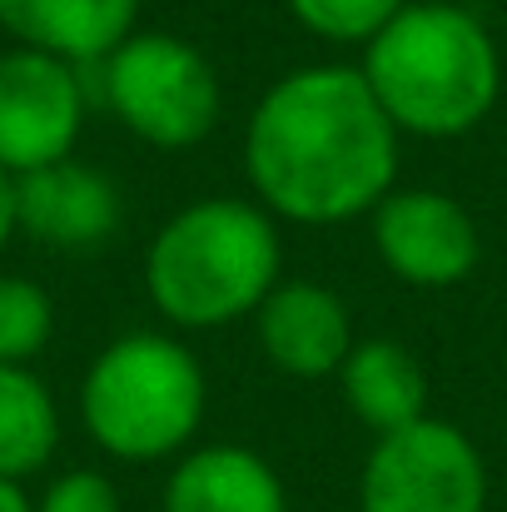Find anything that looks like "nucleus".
<instances>
[{"mask_svg": "<svg viewBox=\"0 0 507 512\" xmlns=\"http://www.w3.org/2000/svg\"><path fill=\"white\" fill-rule=\"evenodd\" d=\"M403 135L358 65H299L279 75L244 125L254 199L289 224L329 229L368 219L398 189Z\"/></svg>", "mask_w": 507, "mask_h": 512, "instance_id": "obj_1", "label": "nucleus"}, {"mask_svg": "<svg viewBox=\"0 0 507 512\" xmlns=\"http://www.w3.org/2000/svg\"><path fill=\"white\" fill-rule=\"evenodd\" d=\"M503 45L458 0H408L368 45L363 80L398 135L463 140L503 95Z\"/></svg>", "mask_w": 507, "mask_h": 512, "instance_id": "obj_2", "label": "nucleus"}, {"mask_svg": "<svg viewBox=\"0 0 507 512\" xmlns=\"http://www.w3.org/2000/svg\"><path fill=\"white\" fill-rule=\"evenodd\" d=\"M284 279L279 219L259 199L209 194L174 209L145 249V289L174 329L209 334L254 319Z\"/></svg>", "mask_w": 507, "mask_h": 512, "instance_id": "obj_3", "label": "nucleus"}, {"mask_svg": "<svg viewBox=\"0 0 507 512\" xmlns=\"http://www.w3.org/2000/svg\"><path fill=\"white\" fill-rule=\"evenodd\" d=\"M209 383L174 334H125L105 343L80 378V423L115 463H165L189 453L204 428Z\"/></svg>", "mask_w": 507, "mask_h": 512, "instance_id": "obj_4", "label": "nucleus"}, {"mask_svg": "<svg viewBox=\"0 0 507 512\" xmlns=\"http://www.w3.org/2000/svg\"><path fill=\"white\" fill-rule=\"evenodd\" d=\"M95 75L110 115L150 150H194L219 130V70L174 30H135L110 60L95 65Z\"/></svg>", "mask_w": 507, "mask_h": 512, "instance_id": "obj_5", "label": "nucleus"}, {"mask_svg": "<svg viewBox=\"0 0 507 512\" xmlns=\"http://www.w3.org/2000/svg\"><path fill=\"white\" fill-rule=\"evenodd\" d=\"M358 512H488V463L448 418H418L373 438L358 473Z\"/></svg>", "mask_w": 507, "mask_h": 512, "instance_id": "obj_6", "label": "nucleus"}, {"mask_svg": "<svg viewBox=\"0 0 507 512\" xmlns=\"http://www.w3.org/2000/svg\"><path fill=\"white\" fill-rule=\"evenodd\" d=\"M90 85L85 70L40 55V50H5L0 55V170L10 179L75 155L85 130Z\"/></svg>", "mask_w": 507, "mask_h": 512, "instance_id": "obj_7", "label": "nucleus"}, {"mask_svg": "<svg viewBox=\"0 0 507 512\" xmlns=\"http://www.w3.org/2000/svg\"><path fill=\"white\" fill-rule=\"evenodd\" d=\"M368 229L378 264L413 289H453L483 259L478 219L448 189H393L368 214Z\"/></svg>", "mask_w": 507, "mask_h": 512, "instance_id": "obj_8", "label": "nucleus"}, {"mask_svg": "<svg viewBox=\"0 0 507 512\" xmlns=\"http://www.w3.org/2000/svg\"><path fill=\"white\" fill-rule=\"evenodd\" d=\"M15 224L55 254H95L125 224L120 184L85 160H60L15 179Z\"/></svg>", "mask_w": 507, "mask_h": 512, "instance_id": "obj_9", "label": "nucleus"}, {"mask_svg": "<svg viewBox=\"0 0 507 512\" xmlns=\"http://www.w3.org/2000/svg\"><path fill=\"white\" fill-rule=\"evenodd\" d=\"M254 339L264 358L289 378H338L343 358L353 353V314L329 284L314 279H279L274 294L254 314Z\"/></svg>", "mask_w": 507, "mask_h": 512, "instance_id": "obj_10", "label": "nucleus"}, {"mask_svg": "<svg viewBox=\"0 0 507 512\" xmlns=\"http://www.w3.org/2000/svg\"><path fill=\"white\" fill-rule=\"evenodd\" d=\"M0 30L20 50L95 70L140 30V0H0Z\"/></svg>", "mask_w": 507, "mask_h": 512, "instance_id": "obj_11", "label": "nucleus"}, {"mask_svg": "<svg viewBox=\"0 0 507 512\" xmlns=\"http://www.w3.org/2000/svg\"><path fill=\"white\" fill-rule=\"evenodd\" d=\"M165 512H289L284 478L244 443H204L174 458Z\"/></svg>", "mask_w": 507, "mask_h": 512, "instance_id": "obj_12", "label": "nucleus"}, {"mask_svg": "<svg viewBox=\"0 0 507 512\" xmlns=\"http://www.w3.org/2000/svg\"><path fill=\"white\" fill-rule=\"evenodd\" d=\"M338 388L348 413L373 428V438L398 433L418 418H428V373L413 348L398 339H363L338 368Z\"/></svg>", "mask_w": 507, "mask_h": 512, "instance_id": "obj_13", "label": "nucleus"}, {"mask_svg": "<svg viewBox=\"0 0 507 512\" xmlns=\"http://www.w3.org/2000/svg\"><path fill=\"white\" fill-rule=\"evenodd\" d=\"M60 448V408L25 363H0V478H35Z\"/></svg>", "mask_w": 507, "mask_h": 512, "instance_id": "obj_14", "label": "nucleus"}, {"mask_svg": "<svg viewBox=\"0 0 507 512\" xmlns=\"http://www.w3.org/2000/svg\"><path fill=\"white\" fill-rule=\"evenodd\" d=\"M55 334L50 294L25 274H0V363H25L45 353Z\"/></svg>", "mask_w": 507, "mask_h": 512, "instance_id": "obj_15", "label": "nucleus"}, {"mask_svg": "<svg viewBox=\"0 0 507 512\" xmlns=\"http://www.w3.org/2000/svg\"><path fill=\"white\" fill-rule=\"evenodd\" d=\"M299 30L329 45H368L408 0H284Z\"/></svg>", "mask_w": 507, "mask_h": 512, "instance_id": "obj_16", "label": "nucleus"}, {"mask_svg": "<svg viewBox=\"0 0 507 512\" xmlns=\"http://www.w3.org/2000/svg\"><path fill=\"white\" fill-rule=\"evenodd\" d=\"M35 512H125V503H120V488L105 473L70 468L40 493Z\"/></svg>", "mask_w": 507, "mask_h": 512, "instance_id": "obj_17", "label": "nucleus"}, {"mask_svg": "<svg viewBox=\"0 0 507 512\" xmlns=\"http://www.w3.org/2000/svg\"><path fill=\"white\" fill-rule=\"evenodd\" d=\"M15 229H20V224H15V179L0 170V254H5V244H10Z\"/></svg>", "mask_w": 507, "mask_h": 512, "instance_id": "obj_18", "label": "nucleus"}, {"mask_svg": "<svg viewBox=\"0 0 507 512\" xmlns=\"http://www.w3.org/2000/svg\"><path fill=\"white\" fill-rule=\"evenodd\" d=\"M0 512H35V503L25 498V488H20V483L0 478Z\"/></svg>", "mask_w": 507, "mask_h": 512, "instance_id": "obj_19", "label": "nucleus"}, {"mask_svg": "<svg viewBox=\"0 0 507 512\" xmlns=\"http://www.w3.org/2000/svg\"><path fill=\"white\" fill-rule=\"evenodd\" d=\"M503 60H507V40H503Z\"/></svg>", "mask_w": 507, "mask_h": 512, "instance_id": "obj_20", "label": "nucleus"}]
</instances>
